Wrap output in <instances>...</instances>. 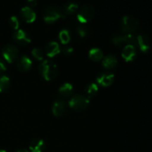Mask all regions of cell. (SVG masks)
I'll list each match as a JSON object with an SVG mask.
<instances>
[{
	"label": "cell",
	"instance_id": "obj_27",
	"mask_svg": "<svg viewBox=\"0 0 152 152\" xmlns=\"http://www.w3.org/2000/svg\"><path fill=\"white\" fill-rule=\"evenodd\" d=\"M9 25L13 29L17 31L19 27V21L16 16H13L9 19Z\"/></svg>",
	"mask_w": 152,
	"mask_h": 152
},
{
	"label": "cell",
	"instance_id": "obj_1",
	"mask_svg": "<svg viewBox=\"0 0 152 152\" xmlns=\"http://www.w3.org/2000/svg\"><path fill=\"white\" fill-rule=\"evenodd\" d=\"M40 74L48 81L53 80L58 75V68L56 64L50 59L42 61L39 66Z\"/></svg>",
	"mask_w": 152,
	"mask_h": 152
},
{
	"label": "cell",
	"instance_id": "obj_12",
	"mask_svg": "<svg viewBox=\"0 0 152 152\" xmlns=\"http://www.w3.org/2000/svg\"><path fill=\"white\" fill-rule=\"evenodd\" d=\"M32 67V61L28 56L23 55L17 61V68L22 72H28Z\"/></svg>",
	"mask_w": 152,
	"mask_h": 152
},
{
	"label": "cell",
	"instance_id": "obj_33",
	"mask_svg": "<svg viewBox=\"0 0 152 152\" xmlns=\"http://www.w3.org/2000/svg\"><path fill=\"white\" fill-rule=\"evenodd\" d=\"M110 152H112V151H110Z\"/></svg>",
	"mask_w": 152,
	"mask_h": 152
},
{
	"label": "cell",
	"instance_id": "obj_6",
	"mask_svg": "<svg viewBox=\"0 0 152 152\" xmlns=\"http://www.w3.org/2000/svg\"><path fill=\"white\" fill-rule=\"evenodd\" d=\"M1 54L6 62L8 63H13L18 59L19 50L13 45L7 44L1 49Z\"/></svg>",
	"mask_w": 152,
	"mask_h": 152
},
{
	"label": "cell",
	"instance_id": "obj_2",
	"mask_svg": "<svg viewBox=\"0 0 152 152\" xmlns=\"http://www.w3.org/2000/svg\"><path fill=\"white\" fill-rule=\"evenodd\" d=\"M62 9L56 5H50L45 10L43 13V20L47 24L55 23L60 19L65 18Z\"/></svg>",
	"mask_w": 152,
	"mask_h": 152
},
{
	"label": "cell",
	"instance_id": "obj_20",
	"mask_svg": "<svg viewBox=\"0 0 152 152\" xmlns=\"http://www.w3.org/2000/svg\"><path fill=\"white\" fill-rule=\"evenodd\" d=\"M98 91H99V88H98L97 85L95 83H90L85 88V93L88 98H92L97 94Z\"/></svg>",
	"mask_w": 152,
	"mask_h": 152
},
{
	"label": "cell",
	"instance_id": "obj_16",
	"mask_svg": "<svg viewBox=\"0 0 152 152\" xmlns=\"http://www.w3.org/2000/svg\"><path fill=\"white\" fill-rule=\"evenodd\" d=\"M117 62H118V61H117V57L114 55H107L102 59V66L106 69L111 70L117 66Z\"/></svg>",
	"mask_w": 152,
	"mask_h": 152
},
{
	"label": "cell",
	"instance_id": "obj_14",
	"mask_svg": "<svg viewBox=\"0 0 152 152\" xmlns=\"http://www.w3.org/2000/svg\"><path fill=\"white\" fill-rule=\"evenodd\" d=\"M59 96L63 99H68L72 96L74 94V88L70 83H64L60 86L59 89Z\"/></svg>",
	"mask_w": 152,
	"mask_h": 152
},
{
	"label": "cell",
	"instance_id": "obj_5",
	"mask_svg": "<svg viewBox=\"0 0 152 152\" xmlns=\"http://www.w3.org/2000/svg\"><path fill=\"white\" fill-rule=\"evenodd\" d=\"M68 105L76 111H83L88 106L89 99L85 95L76 94L71 96Z\"/></svg>",
	"mask_w": 152,
	"mask_h": 152
},
{
	"label": "cell",
	"instance_id": "obj_13",
	"mask_svg": "<svg viewBox=\"0 0 152 152\" xmlns=\"http://www.w3.org/2000/svg\"><path fill=\"white\" fill-rule=\"evenodd\" d=\"M137 47L143 53H147L150 50L149 39L145 35H139L137 37Z\"/></svg>",
	"mask_w": 152,
	"mask_h": 152
},
{
	"label": "cell",
	"instance_id": "obj_7",
	"mask_svg": "<svg viewBox=\"0 0 152 152\" xmlns=\"http://www.w3.org/2000/svg\"><path fill=\"white\" fill-rule=\"evenodd\" d=\"M13 38L16 44L22 46L27 45L30 44L31 42V36L29 35V34L25 31L21 29H18L17 31H15Z\"/></svg>",
	"mask_w": 152,
	"mask_h": 152
},
{
	"label": "cell",
	"instance_id": "obj_29",
	"mask_svg": "<svg viewBox=\"0 0 152 152\" xmlns=\"http://www.w3.org/2000/svg\"><path fill=\"white\" fill-rule=\"evenodd\" d=\"M27 7H31L33 9V7H36L37 5V0H27Z\"/></svg>",
	"mask_w": 152,
	"mask_h": 152
},
{
	"label": "cell",
	"instance_id": "obj_3",
	"mask_svg": "<svg viewBox=\"0 0 152 152\" xmlns=\"http://www.w3.org/2000/svg\"><path fill=\"white\" fill-rule=\"evenodd\" d=\"M139 26L137 20L132 16H124L121 19V30L124 34H134Z\"/></svg>",
	"mask_w": 152,
	"mask_h": 152
},
{
	"label": "cell",
	"instance_id": "obj_15",
	"mask_svg": "<svg viewBox=\"0 0 152 152\" xmlns=\"http://www.w3.org/2000/svg\"><path fill=\"white\" fill-rule=\"evenodd\" d=\"M79 10V6L74 1H68L64 4L62 7V11L65 13V16H74L77 14Z\"/></svg>",
	"mask_w": 152,
	"mask_h": 152
},
{
	"label": "cell",
	"instance_id": "obj_9",
	"mask_svg": "<svg viewBox=\"0 0 152 152\" xmlns=\"http://www.w3.org/2000/svg\"><path fill=\"white\" fill-rule=\"evenodd\" d=\"M114 81V75L110 72H102L96 77V82L102 87H108Z\"/></svg>",
	"mask_w": 152,
	"mask_h": 152
},
{
	"label": "cell",
	"instance_id": "obj_22",
	"mask_svg": "<svg viewBox=\"0 0 152 152\" xmlns=\"http://www.w3.org/2000/svg\"><path fill=\"white\" fill-rule=\"evenodd\" d=\"M10 87V79L4 75H0V93H4Z\"/></svg>",
	"mask_w": 152,
	"mask_h": 152
},
{
	"label": "cell",
	"instance_id": "obj_19",
	"mask_svg": "<svg viewBox=\"0 0 152 152\" xmlns=\"http://www.w3.org/2000/svg\"><path fill=\"white\" fill-rule=\"evenodd\" d=\"M88 57L94 62H99L103 59V53L99 48H92L89 50Z\"/></svg>",
	"mask_w": 152,
	"mask_h": 152
},
{
	"label": "cell",
	"instance_id": "obj_32",
	"mask_svg": "<svg viewBox=\"0 0 152 152\" xmlns=\"http://www.w3.org/2000/svg\"><path fill=\"white\" fill-rule=\"evenodd\" d=\"M0 152H6L4 150H0Z\"/></svg>",
	"mask_w": 152,
	"mask_h": 152
},
{
	"label": "cell",
	"instance_id": "obj_28",
	"mask_svg": "<svg viewBox=\"0 0 152 152\" xmlns=\"http://www.w3.org/2000/svg\"><path fill=\"white\" fill-rule=\"evenodd\" d=\"M61 51H62V53H63L65 56H69L73 53V52H74V49H73V48L71 47V46L65 45L61 49Z\"/></svg>",
	"mask_w": 152,
	"mask_h": 152
},
{
	"label": "cell",
	"instance_id": "obj_25",
	"mask_svg": "<svg viewBox=\"0 0 152 152\" xmlns=\"http://www.w3.org/2000/svg\"><path fill=\"white\" fill-rule=\"evenodd\" d=\"M124 39L126 45H131L137 48V37L134 34H124Z\"/></svg>",
	"mask_w": 152,
	"mask_h": 152
},
{
	"label": "cell",
	"instance_id": "obj_31",
	"mask_svg": "<svg viewBox=\"0 0 152 152\" xmlns=\"http://www.w3.org/2000/svg\"><path fill=\"white\" fill-rule=\"evenodd\" d=\"M17 152H29V151H27L26 149H20V150H19Z\"/></svg>",
	"mask_w": 152,
	"mask_h": 152
},
{
	"label": "cell",
	"instance_id": "obj_26",
	"mask_svg": "<svg viewBox=\"0 0 152 152\" xmlns=\"http://www.w3.org/2000/svg\"><path fill=\"white\" fill-rule=\"evenodd\" d=\"M31 53H32L33 57L35 58L37 60H42L44 59L45 53L44 51L42 50L41 48H34L31 51Z\"/></svg>",
	"mask_w": 152,
	"mask_h": 152
},
{
	"label": "cell",
	"instance_id": "obj_18",
	"mask_svg": "<svg viewBox=\"0 0 152 152\" xmlns=\"http://www.w3.org/2000/svg\"><path fill=\"white\" fill-rule=\"evenodd\" d=\"M45 148V143L42 139H34L31 142L29 149L31 152H43Z\"/></svg>",
	"mask_w": 152,
	"mask_h": 152
},
{
	"label": "cell",
	"instance_id": "obj_23",
	"mask_svg": "<svg viewBox=\"0 0 152 152\" xmlns=\"http://www.w3.org/2000/svg\"><path fill=\"white\" fill-rule=\"evenodd\" d=\"M59 39L61 43L64 45H67L71 40V34L70 31L67 29H63L59 32Z\"/></svg>",
	"mask_w": 152,
	"mask_h": 152
},
{
	"label": "cell",
	"instance_id": "obj_11",
	"mask_svg": "<svg viewBox=\"0 0 152 152\" xmlns=\"http://www.w3.org/2000/svg\"><path fill=\"white\" fill-rule=\"evenodd\" d=\"M137 56V48L135 46L127 45L122 50V56L126 62H132Z\"/></svg>",
	"mask_w": 152,
	"mask_h": 152
},
{
	"label": "cell",
	"instance_id": "obj_17",
	"mask_svg": "<svg viewBox=\"0 0 152 152\" xmlns=\"http://www.w3.org/2000/svg\"><path fill=\"white\" fill-rule=\"evenodd\" d=\"M61 49L59 44L56 42H50L46 45L45 53L46 55L49 57H53L60 52Z\"/></svg>",
	"mask_w": 152,
	"mask_h": 152
},
{
	"label": "cell",
	"instance_id": "obj_24",
	"mask_svg": "<svg viewBox=\"0 0 152 152\" xmlns=\"http://www.w3.org/2000/svg\"><path fill=\"white\" fill-rule=\"evenodd\" d=\"M112 42L116 46L119 48L125 47L126 45L124 39V35H120L119 34H114L112 37Z\"/></svg>",
	"mask_w": 152,
	"mask_h": 152
},
{
	"label": "cell",
	"instance_id": "obj_21",
	"mask_svg": "<svg viewBox=\"0 0 152 152\" xmlns=\"http://www.w3.org/2000/svg\"><path fill=\"white\" fill-rule=\"evenodd\" d=\"M74 32L80 38H84L88 35V29L83 24H77L74 27Z\"/></svg>",
	"mask_w": 152,
	"mask_h": 152
},
{
	"label": "cell",
	"instance_id": "obj_4",
	"mask_svg": "<svg viewBox=\"0 0 152 152\" xmlns=\"http://www.w3.org/2000/svg\"><path fill=\"white\" fill-rule=\"evenodd\" d=\"M94 16V7L89 4H86L79 8L77 13V20L79 23H87L93 19Z\"/></svg>",
	"mask_w": 152,
	"mask_h": 152
},
{
	"label": "cell",
	"instance_id": "obj_10",
	"mask_svg": "<svg viewBox=\"0 0 152 152\" xmlns=\"http://www.w3.org/2000/svg\"><path fill=\"white\" fill-rule=\"evenodd\" d=\"M20 17L22 20L27 23H32L35 21L37 15L34 10L27 6L22 7L20 10Z\"/></svg>",
	"mask_w": 152,
	"mask_h": 152
},
{
	"label": "cell",
	"instance_id": "obj_8",
	"mask_svg": "<svg viewBox=\"0 0 152 152\" xmlns=\"http://www.w3.org/2000/svg\"><path fill=\"white\" fill-rule=\"evenodd\" d=\"M68 111V104L62 99H56L52 106V112L55 117H62Z\"/></svg>",
	"mask_w": 152,
	"mask_h": 152
},
{
	"label": "cell",
	"instance_id": "obj_30",
	"mask_svg": "<svg viewBox=\"0 0 152 152\" xmlns=\"http://www.w3.org/2000/svg\"><path fill=\"white\" fill-rule=\"evenodd\" d=\"M6 69H7V67H6L5 63L1 59H0V74L5 72Z\"/></svg>",
	"mask_w": 152,
	"mask_h": 152
}]
</instances>
